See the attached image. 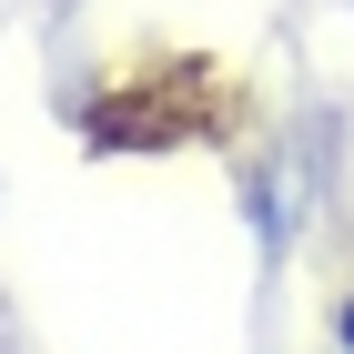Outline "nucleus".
<instances>
[{
  "instance_id": "f257e3e1",
  "label": "nucleus",
  "mask_w": 354,
  "mask_h": 354,
  "mask_svg": "<svg viewBox=\"0 0 354 354\" xmlns=\"http://www.w3.org/2000/svg\"><path fill=\"white\" fill-rule=\"evenodd\" d=\"M233 122H243V82L213 61H142L82 111L91 152H183V142H223Z\"/></svg>"
},
{
  "instance_id": "f03ea898",
  "label": "nucleus",
  "mask_w": 354,
  "mask_h": 354,
  "mask_svg": "<svg viewBox=\"0 0 354 354\" xmlns=\"http://www.w3.org/2000/svg\"><path fill=\"white\" fill-rule=\"evenodd\" d=\"M344 344H354V304H344Z\"/></svg>"
}]
</instances>
